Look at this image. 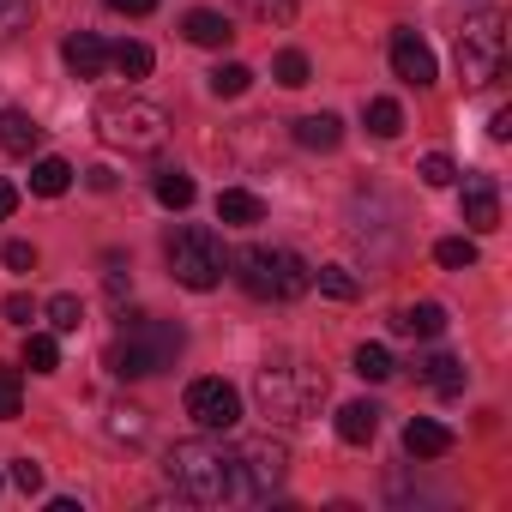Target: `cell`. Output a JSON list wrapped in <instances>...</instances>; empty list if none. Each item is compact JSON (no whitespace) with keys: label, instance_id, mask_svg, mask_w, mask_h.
Instances as JSON below:
<instances>
[{"label":"cell","instance_id":"cell-24","mask_svg":"<svg viewBox=\"0 0 512 512\" xmlns=\"http://www.w3.org/2000/svg\"><path fill=\"white\" fill-rule=\"evenodd\" d=\"M109 67H115L121 79H145V73H151V49H145V43H115V49H109Z\"/></svg>","mask_w":512,"mask_h":512},{"label":"cell","instance_id":"cell-39","mask_svg":"<svg viewBox=\"0 0 512 512\" xmlns=\"http://www.w3.org/2000/svg\"><path fill=\"white\" fill-rule=\"evenodd\" d=\"M13 482H19L25 494H43V464H37V458H13Z\"/></svg>","mask_w":512,"mask_h":512},{"label":"cell","instance_id":"cell-16","mask_svg":"<svg viewBox=\"0 0 512 512\" xmlns=\"http://www.w3.org/2000/svg\"><path fill=\"white\" fill-rule=\"evenodd\" d=\"M181 37L199 43V49H223V43L235 37V25H229L223 13H211V7H193V13L181 19Z\"/></svg>","mask_w":512,"mask_h":512},{"label":"cell","instance_id":"cell-27","mask_svg":"<svg viewBox=\"0 0 512 512\" xmlns=\"http://www.w3.org/2000/svg\"><path fill=\"white\" fill-rule=\"evenodd\" d=\"M31 19H37V0H0V43L31 31Z\"/></svg>","mask_w":512,"mask_h":512},{"label":"cell","instance_id":"cell-30","mask_svg":"<svg viewBox=\"0 0 512 512\" xmlns=\"http://www.w3.org/2000/svg\"><path fill=\"white\" fill-rule=\"evenodd\" d=\"M247 85H253V67H241V61H223L211 73V97H241Z\"/></svg>","mask_w":512,"mask_h":512},{"label":"cell","instance_id":"cell-14","mask_svg":"<svg viewBox=\"0 0 512 512\" xmlns=\"http://www.w3.org/2000/svg\"><path fill=\"white\" fill-rule=\"evenodd\" d=\"M374 434H380V404L350 398V404L338 410V440H344V446H368Z\"/></svg>","mask_w":512,"mask_h":512},{"label":"cell","instance_id":"cell-33","mask_svg":"<svg viewBox=\"0 0 512 512\" xmlns=\"http://www.w3.org/2000/svg\"><path fill=\"white\" fill-rule=\"evenodd\" d=\"M314 284H320V296H332V302H356V278H350L344 266H320Z\"/></svg>","mask_w":512,"mask_h":512},{"label":"cell","instance_id":"cell-15","mask_svg":"<svg viewBox=\"0 0 512 512\" xmlns=\"http://www.w3.org/2000/svg\"><path fill=\"white\" fill-rule=\"evenodd\" d=\"M404 452H410V458H446V452H452V428L416 416V422H404Z\"/></svg>","mask_w":512,"mask_h":512},{"label":"cell","instance_id":"cell-4","mask_svg":"<svg viewBox=\"0 0 512 512\" xmlns=\"http://www.w3.org/2000/svg\"><path fill=\"white\" fill-rule=\"evenodd\" d=\"M229 266H235V284L253 302H296V296L314 290L308 260H302V253H290V247H241Z\"/></svg>","mask_w":512,"mask_h":512},{"label":"cell","instance_id":"cell-12","mask_svg":"<svg viewBox=\"0 0 512 512\" xmlns=\"http://www.w3.org/2000/svg\"><path fill=\"white\" fill-rule=\"evenodd\" d=\"M61 61L73 67V79H103L109 49H103V37H97V31H73V37L61 43Z\"/></svg>","mask_w":512,"mask_h":512},{"label":"cell","instance_id":"cell-40","mask_svg":"<svg viewBox=\"0 0 512 512\" xmlns=\"http://www.w3.org/2000/svg\"><path fill=\"white\" fill-rule=\"evenodd\" d=\"M0 314H7L13 326H31V320H37V308H31V296H7V302H0Z\"/></svg>","mask_w":512,"mask_h":512},{"label":"cell","instance_id":"cell-38","mask_svg":"<svg viewBox=\"0 0 512 512\" xmlns=\"http://www.w3.org/2000/svg\"><path fill=\"white\" fill-rule=\"evenodd\" d=\"M103 266H109V296H115V302H121V296H127V290H133V266H127V260H121V253H109V260H103Z\"/></svg>","mask_w":512,"mask_h":512},{"label":"cell","instance_id":"cell-36","mask_svg":"<svg viewBox=\"0 0 512 512\" xmlns=\"http://www.w3.org/2000/svg\"><path fill=\"white\" fill-rule=\"evenodd\" d=\"M416 175H422L428 187H452V181H458V169H452V157H446V151H428Z\"/></svg>","mask_w":512,"mask_h":512},{"label":"cell","instance_id":"cell-22","mask_svg":"<svg viewBox=\"0 0 512 512\" xmlns=\"http://www.w3.org/2000/svg\"><path fill=\"white\" fill-rule=\"evenodd\" d=\"M43 314H49V332H55V338H67V332H79V326H85V302H79V296H67V290H61V296H49V308H43Z\"/></svg>","mask_w":512,"mask_h":512},{"label":"cell","instance_id":"cell-3","mask_svg":"<svg viewBox=\"0 0 512 512\" xmlns=\"http://www.w3.org/2000/svg\"><path fill=\"white\" fill-rule=\"evenodd\" d=\"M253 398H260V410L272 422H308L320 404H326V374L296 362V356H272L260 374H253Z\"/></svg>","mask_w":512,"mask_h":512},{"label":"cell","instance_id":"cell-2","mask_svg":"<svg viewBox=\"0 0 512 512\" xmlns=\"http://www.w3.org/2000/svg\"><path fill=\"white\" fill-rule=\"evenodd\" d=\"M169 488L193 506H223L235 500V452L217 446V440H181L169 452Z\"/></svg>","mask_w":512,"mask_h":512},{"label":"cell","instance_id":"cell-41","mask_svg":"<svg viewBox=\"0 0 512 512\" xmlns=\"http://www.w3.org/2000/svg\"><path fill=\"white\" fill-rule=\"evenodd\" d=\"M103 7H109V13H127V19H145L157 0H103Z\"/></svg>","mask_w":512,"mask_h":512},{"label":"cell","instance_id":"cell-7","mask_svg":"<svg viewBox=\"0 0 512 512\" xmlns=\"http://www.w3.org/2000/svg\"><path fill=\"white\" fill-rule=\"evenodd\" d=\"M163 253H169V272H175L181 290H217L223 284V266L229 260H223V241L211 229H199V223L193 229H175Z\"/></svg>","mask_w":512,"mask_h":512},{"label":"cell","instance_id":"cell-5","mask_svg":"<svg viewBox=\"0 0 512 512\" xmlns=\"http://www.w3.org/2000/svg\"><path fill=\"white\" fill-rule=\"evenodd\" d=\"M91 121H97V139L115 151H163V139H169V109L145 103V97H109V103H97Z\"/></svg>","mask_w":512,"mask_h":512},{"label":"cell","instance_id":"cell-42","mask_svg":"<svg viewBox=\"0 0 512 512\" xmlns=\"http://www.w3.org/2000/svg\"><path fill=\"white\" fill-rule=\"evenodd\" d=\"M488 139H500V145L512 139V109H494V115H488Z\"/></svg>","mask_w":512,"mask_h":512},{"label":"cell","instance_id":"cell-17","mask_svg":"<svg viewBox=\"0 0 512 512\" xmlns=\"http://www.w3.org/2000/svg\"><path fill=\"white\" fill-rule=\"evenodd\" d=\"M217 223H235V229L266 223V199L247 193V187H223V193H217Z\"/></svg>","mask_w":512,"mask_h":512},{"label":"cell","instance_id":"cell-35","mask_svg":"<svg viewBox=\"0 0 512 512\" xmlns=\"http://www.w3.org/2000/svg\"><path fill=\"white\" fill-rule=\"evenodd\" d=\"M109 434H115V440H139V434H145V410L115 404V410H109Z\"/></svg>","mask_w":512,"mask_h":512},{"label":"cell","instance_id":"cell-29","mask_svg":"<svg viewBox=\"0 0 512 512\" xmlns=\"http://www.w3.org/2000/svg\"><path fill=\"white\" fill-rule=\"evenodd\" d=\"M350 368H356L362 380H374V386H380V380H392V350H386V344H362Z\"/></svg>","mask_w":512,"mask_h":512},{"label":"cell","instance_id":"cell-34","mask_svg":"<svg viewBox=\"0 0 512 512\" xmlns=\"http://www.w3.org/2000/svg\"><path fill=\"white\" fill-rule=\"evenodd\" d=\"M308 79H314V67H308V55H302V49H284V55H278V85H290V91H302Z\"/></svg>","mask_w":512,"mask_h":512},{"label":"cell","instance_id":"cell-31","mask_svg":"<svg viewBox=\"0 0 512 512\" xmlns=\"http://www.w3.org/2000/svg\"><path fill=\"white\" fill-rule=\"evenodd\" d=\"M19 404H25V380H19V368H13V362H0V422H13V416H19Z\"/></svg>","mask_w":512,"mask_h":512},{"label":"cell","instance_id":"cell-10","mask_svg":"<svg viewBox=\"0 0 512 512\" xmlns=\"http://www.w3.org/2000/svg\"><path fill=\"white\" fill-rule=\"evenodd\" d=\"M392 73L404 85H434V49L416 31H392Z\"/></svg>","mask_w":512,"mask_h":512},{"label":"cell","instance_id":"cell-13","mask_svg":"<svg viewBox=\"0 0 512 512\" xmlns=\"http://www.w3.org/2000/svg\"><path fill=\"white\" fill-rule=\"evenodd\" d=\"M37 145H43V127L25 109H0V151H7V157H31Z\"/></svg>","mask_w":512,"mask_h":512},{"label":"cell","instance_id":"cell-43","mask_svg":"<svg viewBox=\"0 0 512 512\" xmlns=\"http://www.w3.org/2000/svg\"><path fill=\"white\" fill-rule=\"evenodd\" d=\"M13 211H19V187H13V181H0V223H7Z\"/></svg>","mask_w":512,"mask_h":512},{"label":"cell","instance_id":"cell-8","mask_svg":"<svg viewBox=\"0 0 512 512\" xmlns=\"http://www.w3.org/2000/svg\"><path fill=\"white\" fill-rule=\"evenodd\" d=\"M290 452L278 440H241L235 446V500H272L284 488Z\"/></svg>","mask_w":512,"mask_h":512},{"label":"cell","instance_id":"cell-9","mask_svg":"<svg viewBox=\"0 0 512 512\" xmlns=\"http://www.w3.org/2000/svg\"><path fill=\"white\" fill-rule=\"evenodd\" d=\"M181 404H187V416H193L205 434H223V428L241 422V392H235L229 380H193Z\"/></svg>","mask_w":512,"mask_h":512},{"label":"cell","instance_id":"cell-21","mask_svg":"<svg viewBox=\"0 0 512 512\" xmlns=\"http://www.w3.org/2000/svg\"><path fill=\"white\" fill-rule=\"evenodd\" d=\"M67 187H73V163H67V157H37V169H31V193L61 199Z\"/></svg>","mask_w":512,"mask_h":512},{"label":"cell","instance_id":"cell-28","mask_svg":"<svg viewBox=\"0 0 512 512\" xmlns=\"http://www.w3.org/2000/svg\"><path fill=\"white\" fill-rule=\"evenodd\" d=\"M434 260H440L446 272H470V266H476V241H470V235H446V241L434 247Z\"/></svg>","mask_w":512,"mask_h":512},{"label":"cell","instance_id":"cell-6","mask_svg":"<svg viewBox=\"0 0 512 512\" xmlns=\"http://www.w3.org/2000/svg\"><path fill=\"white\" fill-rule=\"evenodd\" d=\"M458 73H464L470 91H482V85H494L506 73V19L500 13L464 19V31H458Z\"/></svg>","mask_w":512,"mask_h":512},{"label":"cell","instance_id":"cell-26","mask_svg":"<svg viewBox=\"0 0 512 512\" xmlns=\"http://www.w3.org/2000/svg\"><path fill=\"white\" fill-rule=\"evenodd\" d=\"M25 368H31V374H55V368H61V344H55V332H31V344H25Z\"/></svg>","mask_w":512,"mask_h":512},{"label":"cell","instance_id":"cell-23","mask_svg":"<svg viewBox=\"0 0 512 512\" xmlns=\"http://www.w3.org/2000/svg\"><path fill=\"white\" fill-rule=\"evenodd\" d=\"M193 193H199V187H193V175H181V169H163V175H157V205L187 211V205H193Z\"/></svg>","mask_w":512,"mask_h":512},{"label":"cell","instance_id":"cell-32","mask_svg":"<svg viewBox=\"0 0 512 512\" xmlns=\"http://www.w3.org/2000/svg\"><path fill=\"white\" fill-rule=\"evenodd\" d=\"M241 13L260 19V25H290L296 19V0H241Z\"/></svg>","mask_w":512,"mask_h":512},{"label":"cell","instance_id":"cell-1","mask_svg":"<svg viewBox=\"0 0 512 512\" xmlns=\"http://www.w3.org/2000/svg\"><path fill=\"white\" fill-rule=\"evenodd\" d=\"M181 344H187L181 326H169V320H145V314H127V326L109 338L103 362H109L115 380H151V374L175 368Z\"/></svg>","mask_w":512,"mask_h":512},{"label":"cell","instance_id":"cell-19","mask_svg":"<svg viewBox=\"0 0 512 512\" xmlns=\"http://www.w3.org/2000/svg\"><path fill=\"white\" fill-rule=\"evenodd\" d=\"M392 332H404V338H440V332H446V308H440V302L398 308V314H392Z\"/></svg>","mask_w":512,"mask_h":512},{"label":"cell","instance_id":"cell-18","mask_svg":"<svg viewBox=\"0 0 512 512\" xmlns=\"http://www.w3.org/2000/svg\"><path fill=\"white\" fill-rule=\"evenodd\" d=\"M296 145H302V151H338V145H344V121L326 115V109H320V115H302V121H296Z\"/></svg>","mask_w":512,"mask_h":512},{"label":"cell","instance_id":"cell-20","mask_svg":"<svg viewBox=\"0 0 512 512\" xmlns=\"http://www.w3.org/2000/svg\"><path fill=\"white\" fill-rule=\"evenodd\" d=\"M422 380H428L440 398H458V392H464V362H458V356H446V350H434V356L422 362Z\"/></svg>","mask_w":512,"mask_h":512},{"label":"cell","instance_id":"cell-25","mask_svg":"<svg viewBox=\"0 0 512 512\" xmlns=\"http://www.w3.org/2000/svg\"><path fill=\"white\" fill-rule=\"evenodd\" d=\"M368 133H374V139H398V133H404V109H398L392 97H374V103H368Z\"/></svg>","mask_w":512,"mask_h":512},{"label":"cell","instance_id":"cell-37","mask_svg":"<svg viewBox=\"0 0 512 512\" xmlns=\"http://www.w3.org/2000/svg\"><path fill=\"white\" fill-rule=\"evenodd\" d=\"M0 260H7V272H37V247L31 241H7V247H0Z\"/></svg>","mask_w":512,"mask_h":512},{"label":"cell","instance_id":"cell-44","mask_svg":"<svg viewBox=\"0 0 512 512\" xmlns=\"http://www.w3.org/2000/svg\"><path fill=\"white\" fill-rule=\"evenodd\" d=\"M85 181H91L97 193H109V187H115V175H109V169H85Z\"/></svg>","mask_w":512,"mask_h":512},{"label":"cell","instance_id":"cell-11","mask_svg":"<svg viewBox=\"0 0 512 512\" xmlns=\"http://www.w3.org/2000/svg\"><path fill=\"white\" fill-rule=\"evenodd\" d=\"M464 223H470L476 235L500 229V187H494V175H476V181H464Z\"/></svg>","mask_w":512,"mask_h":512}]
</instances>
